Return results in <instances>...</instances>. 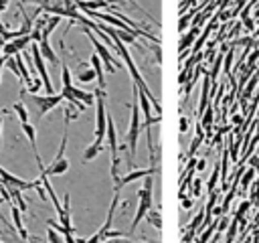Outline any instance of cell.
I'll list each match as a JSON object with an SVG mask.
<instances>
[{
  "label": "cell",
  "instance_id": "cell-26",
  "mask_svg": "<svg viewBox=\"0 0 259 243\" xmlns=\"http://www.w3.org/2000/svg\"><path fill=\"white\" fill-rule=\"evenodd\" d=\"M12 109H14V111H16V115L20 117V124L28 122V111H26V107H24V103H22V101H16V103L12 105Z\"/></svg>",
  "mask_w": 259,
  "mask_h": 243
},
{
  "label": "cell",
  "instance_id": "cell-24",
  "mask_svg": "<svg viewBox=\"0 0 259 243\" xmlns=\"http://www.w3.org/2000/svg\"><path fill=\"white\" fill-rule=\"evenodd\" d=\"M249 10H251V6L245 4V8L241 10V20H243V24H245L247 30H253V28H255V22H253V18L249 16Z\"/></svg>",
  "mask_w": 259,
  "mask_h": 243
},
{
  "label": "cell",
  "instance_id": "cell-39",
  "mask_svg": "<svg viewBox=\"0 0 259 243\" xmlns=\"http://www.w3.org/2000/svg\"><path fill=\"white\" fill-rule=\"evenodd\" d=\"M192 207V198H184L182 196V209H190Z\"/></svg>",
  "mask_w": 259,
  "mask_h": 243
},
{
  "label": "cell",
  "instance_id": "cell-18",
  "mask_svg": "<svg viewBox=\"0 0 259 243\" xmlns=\"http://www.w3.org/2000/svg\"><path fill=\"white\" fill-rule=\"evenodd\" d=\"M103 61H101V57L95 53V55H91V65H93V71H95V75H97V81H99V87L101 89H105V75H103V65H101Z\"/></svg>",
  "mask_w": 259,
  "mask_h": 243
},
{
  "label": "cell",
  "instance_id": "cell-37",
  "mask_svg": "<svg viewBox=\"0 0 259 243\" xmlns=\"http://www.w3.org/2000/svg\"><path fill=\"white\" fill-rule=\"evenodd\" d=\"M28 2H32V4H36L38 8H42V6H47V4H51V0H28Z\"/></svg>",
  "mask_w": 259,
  "mask_h": 243
},
{
  "label": "cell",
  "instance_id": "cell-25",
  "mask_svg": "<svg viewBox=\"0 0 259 243\" xmlns=\"http://www.w3.org/2000/svg\"><path fill=\"white\" fill-rule=\"evenodd\" d=\"M212 115H214V107L208 105V107L204 109V113L200 115V126H202V128H210V124H212Z\"/></svg>",
  "mask_w": 259,
  "mask_h": 243
},
{
  "label": "cell",
  "instance_id": "cell-27",
  "mask_svg": "<svg viewBox=\"0 0 259 243\" xmlns=\"http://www.w3.org/2000/svg\"><path fill=\"white\" fill-rule=\"evenodd\" d=\"M77 79H79L81 83H91L93 79H97V75H95V71L87 69V71H81V73L77 75Z\"/></svg>",
  "mask_w": 259,
  "mask_h": 243
},
{
  "label": "cell",
  "instance_id": "cell-3",
  "mask_svg": "<svg viewBox=\"0 0 259 243\" xmlns=\"http://www.w3.org/2000/svg\"><path fill=\"white\" fill-rule=\"evenodd\" d=\"M152 190H154V186H152V176H146V186L138 190V198H140V202H138V211H136V217H134V221H132L130 233H134L136 227H138V223L148 215L150 209H154V202H152Z\"/></svg>",
  "mask_w": 259,
  "mask_h": 243
},
{
  "label": "cell",
  "instance_id": "cell-12",
  "mask_svg": "<svg viewBox=\"0 0 259 243\" xmlns=\"http://www.w3.org/2000/svg\"><path fill=\"white\" fill-rule=\"evenodd\" d=\"M107 146H109V152H111V158H117L119 156V146H117V132H115V124H113V117L107 113Z\"/></svg>",
  "mask_w": 259,
  "mask_h": 243
},
{
  "label": "cell",
  "instance_id": "cell-9",
  "mask_svg": "<svg viewBox=\"0 0 259 243\" xmlns=\"http://www.w3.org/2000/svg\"><path fill=\"white\" fill-rule=\"evenodd\" d=\"M32 40V34H24V36H16L12 40H8L4 47H2V55L4 57H14L18 55L20 51H24L28 47V43Z\"/></svg>",
  "mask_w": 259,
  "mask_h": 243
},
{
  "label": "cell",
  "instance_id": "cell-4",
  "mask_svg": "<svg viewBox=\"0 0 259 243\" xmlns=\"http://www.w3.org/2000/svg\"><path fill=\"white\" fill-rule=\"evenodd\" d=\"M67 134H69V124H65V132H63V138H61V148L55 156V160L51 162V166L42 168L40 174H47V176H53V174H65L69 170V160L65 158V146H67Z\"/></svg>",
  "mask_w": 259,
  "mask_h": 243
},
{
  "label": "cell",
  "instance_id": "cell-28",
  "mask_svg": "<svg viewBox=\"0 0 259 243\" xmlns=\"http://www.w3.org/2000/svg\"><path fill=\"white\" fill-rule=\"evenodd\" d=\"M61 75H63V85H71V71L67 65H61Z\"/></svg>",
  "mask_w": 259,
  "mask_h": 243
},
{
  "label": "cell",
  "instance_id": "cell-2",
  "mask_svg": "<svg viewBox=\"0 0 259 243\" xmlns=\"http://www.w3.org/2000/svg\"><path fill=\"white\" fill-rule=\"evenodd\" d=\"M105 97H107L105 89L97 87V89H95V109H97V113H95V142H99V144H103V140H105V132H107Z\"/></svg>",
  "mask_w": 259,
  "mask_h": 243
},
{
  "label": "cell",
  "instance_id": "cell-20",
  "mask_svg": "<svg viewBox=\"0 0 259 243\" xmlns=\"http://www.w3.org/2000/svg\"><path fill=\"white\" fill-rule=\"evenodd\" d=\"M101 150H103V144L93 142L91 146H87V148H85V152H83V162H89V160L97 158V154H99Z\"/></svg>",
  "mask_w": 259,
  "mask_h": 243
},
{
  "label": "cell",
  "instance_id": "cell-7",
  "mask_svg": "<svg viewBox=\"0 0 259 243\" xmlns=\"http://www.w3.org/2000/svg\"><path fill=\"white\" fill-rule=\"evenodd\" d=\"M30 55H32V63H34V67H36V73H38V77L42 79V87H45V91H47L49 95L55 93L53 83H51V79H49V73H47V69H45V61H42V55H40L38 45H32Z\"/></svg>",
  "mask_w": 259,
  "mask_h": 243
},
{
  "label": "cell",
  "instance_id": "cell-43",
  "mask_svg": "<svg viewBox=\"0 0 259 243\" xmlns=\"http://www.w3.org/2000/svg\"><path fill=\"white\" fill-rule=\"evenodd\" d=\"M0 134H2V119H0Z\"/></svg>",
  "mask_w": 259,
  "mask_h": 243
},
{
  "label": "cell",
  "instance_id": "cell-45",
  "mask_svg": "<svg viewBox=\"0 0 259 243\" xmlns=\"http://www.w3.org/2000/svg\"><path fill=\"white\" fill-rule=\"evenodd\" d=\"M0 243H4V241H2V239H0Z\"/></svg>",
  "mask_w": 259,
  "mask_h": 243
},
{
  "label": "cell",
  "instance_id": "cell-11",
  "mask_svg": "<svg viewBox=\"0 0 259 243\" xmlns=\"http://www.w3.org/2000/svg\"><path fill=\"white\" fill-rule=\"evenodd\" d=\"M22 132H24V136H26L30 148H32V154H34V160H36L38 170H42L45 166H42V162H40V154H38V148H36V128H34L30 122H24V124H22Z\"/></svg>",
  "mask_w": 259,
  "mask_h": 243
},
{
  "label": "cell",
  "instance_id": "cell-44",
  "mask_svg": "<svg viewBox=\"0 0 259 243\" xmlns=\"http://www.w3.org/2000/svg\"><path fill=\"white\" fill-rule=\"evenodd\" d=\"M0 75H2V67H0Z\"/></svg>",
  "mask_w": 259,
  "mask_h": 243
},
{
  "label": "cell",
  "instance_id": "cell-23",
  "mask_svg": "<svg viewBox=\"0 0 259 243\" xmlns=\"http://www.w3.org/2000/svg\"><path fill=\"white\" fill-rule=\"evenodd\" d=\"M146 217H148V223H150V225H152V227H156V229H158V231H160V229H162V217H160V213H158V211H156V209H150V211H148V215H146Z\"/></svg>",
  "mask_w": 259,
  "mask_h": 243
},
{
  "label": "cell",
  "instance_id": "cell-13",
  "mask_svg": "<svg viewBox=\"0 0 259 243\" xmlns=\"http://www.w3.org/2000/svg\"><path fill=\"white\" fill-rule=\"evenodd\" d=\"M158 172V164H152L150 168H146V170H127V174L125 176H121V188L125 186V184H130V182H134V180H140V178H146V176H152V174H156Z\"/></svg>",
  "mask_w": 259,
  "mask_h": 243
},
{
  "label": "cell",
  "instance_id": "cell-40",
  "mask_svg": "<svg viewBox=\"0 0 259 243\" xmlns=\"http://www.w3.org/2000/svg\"><path fill=\"white\" fill-rule=\"evenodd\" d=\"M6 6H8V0H0V14L2 10H6Z\"/></svg>",
  "mask_w": 259,
  "mask_h": 243
},
{
  "label": "cell",
  "instance_id": "cell-36",
  "mask_svg": "<svg viewBox=\"0 0 259 243\" xmlns=\"http://www.w3.org/2000/svg\"><path fill=\"white\" fill-rule=\"evenodd\" d=\"M249 166H253L255 170H259V154H257V156H253V158L249 160Z\"/></svg>",
  "mask_w": 259,
  "mask_h": 243
},
{
  "label": "cell",
  "instance_id": "cell-14",
  "mask_svg": "<svg viewBox=\"0 0 259 243\" xmlns=\"http://www.w3.org/2000/svg\"><path fill=\"white\" fill-rule=\"evenodd\" d=\"M69 200H71V196H69V192H67V194H65V205L61 207V211H59L57 215H59V223H61L65 229L75 231L73 225H71V202H69Z\"/></svg>",
  "mask_w": 259,
  "mask_h": 243
},
{
  "label": "cell",
  "instance_id": "cell-17",
  "mask_svg": "<svg viewBox=\"0 0 259 243\" xmlns=\"http://www.w3.org/2000/svg\"><path fill=\"white\" fill-rule=\"evenodd\" d=\"M198 32H200V26H194V24H192V28H190L186 34H182L180 45H178L180 53H184V49H188V47L192 45V40H194V38H198Z\"/></svg>",
  "mask_w": 259,
  "mask_h": 243
},
{
  "label": "cell",
  "instance_id": "cell-1",
  "mask_svg": "<svg viewBox=\"0 0 259 243\" xmlns=\"http://www.w3.org/2000/svg\"><path fill=\"white\" fill-rule=\"evenodd\" d=\"M138 83H134V101H132V117H130V128H127V134H125V142H127V158H125V166L127 170H134V158H136V152H138V136H140V130H142V124H140V113H138Z\"/></svg>",
  "mask_w": 259,
  "mask_h": 243
},
{
  "label": "cell",
  "instance_id": "cell-34",
  "mask_svg": "<svg viewBox=\"0 0 259 243\" xmlns=\"http://www.w3.org/2000/svg\"><path fill=\"white\" fill-rule=\"evenodd\" d=\"M257 198H259V182H255L251 186V202H255Z\"/></svg>",
  "mask_w": 259,
  "mask_h": 243
},
{
  "label": "cell",
  "instance_id": "cell-16",
  "mask_svg": "<svg viewBox=\"0 0 259 243\" xmlns=\"http://www.w3.org/2000/svg\"><path fill=\"white\" fill-rule=\"evenodd\" d=\"M38 49H40V55H42V59H47L53 67H57L61 61H59V57H57V53L51 49V45H49V38H40V45H38Z\"/></svg>",
  "mask_w": 259,
  "mask_h": 243
},
{
  "label": "cell",
  "instance_id": "cell-29",
  "mask_svg": "<svg viewBox=\"0 0 259 243\" xmlns=\"http://www.w3.org/2000/svg\"><path fill=\"white\" fill-rule=\"evenodd\" d=\"M229 225H231V217H221V221H219V227H217V231L219 233H223V231H227L229 229Z\"/></svg>",
  "mask_w": 259,
  "mask_h": 243
},
{
  "label": "cell",
  "instance_id": "cell-8",
  "mask_svg": "<svg viewBox=\"0 0 259 243\" xmlns=\"http://www.w3.org/2000/svg\"><path fill=\"white\" fill-rule=\"evenodd\" d=\"M63 97L67 99V101H73V99H79V101H83L85 105H95V93H91V91H83V89H79V87H75L73 83L71 85H63Z\"/></svg>",
  "mask_w": 259,
  "mask_h": 243
},
{
  "label": "cell",
  "instance_id": "cell-38",
  "mask_svg": "<svg viewBox=\"0 0 259 243\" xmlns=\"http://www.w3.org/2000/svg\"><path fill=\"white\" fill-rule=\"evenodd\" d=\"M206 168V160L204 158H200L198 162H196V170H204Z\"/></svg>",
  "mask_w": 259,
  "mask_h": 243
},
{
  "label": "cell",
  "instance_id": "cell-32",
  "mask_svg": "<svg viewBox=\"0 0 259 243\" xmlns=\"http://www.w3.org/2000/svg\"><path fill=\"white\" fill-rule=\"evenodd\" d=\"M101 243H138V241H132V239H125V237H111V239H105Z\"/></svg>",
  "mask_w": 259,
  "mask_h": 243
},
{
  "label": "cell",
  "instance_id": "cell-42",
  "mask_svg": "<svg viewBox=\"0 0 259 243\" xmlns=\"http://www.w3.org/2000/svg\"><path fill=\"white\" fill-rule=\"evenodd\" d=\"M255 16H259V8H257V10H255Z\"/></svg>",
  "mask_w": 259,
  "mask_h": 243
},
{
  "label": "cell",
  "instance_id": "cell-41",
  "mask_svg": "<svg viewBox=\"0 0 259 243\" xmlns=\"http://www.w3.org/2000/svg\"><path fill=\"white\" fill-rule=\"evenodd\" d=\"M107 2H115V4H123V0H107Z\"/></svg>",
  "mask_w": 259,
  "mask_h": 243
},
{
  "label": "cell",
  "instance_id": "cell-22",
  "mask_svg": "<svg viewBox=\"0 0 259 243\" xmlns=\"http://www.w3.org/2000/svg\"><path fill=\"white\" fill-rule=\"evenodd\" d=\"M219 170H221V160H217V162H214V168H212V172H210V178H208V182H206V190H208V192H212V190L217 188Z\"/></svg>",
  "mask_w": 259,
  "mask_h": 243
},
{
  "label": "cell",
  "instance_id": "cell-5",
  "mask_svg": "<svg viewBox=\"0 0 259 243\" xmlns=\"http://www.w3.org/2000/svg\"><path fill=\"white\" fill-rule=\"evenodd\" d=\"M83 32L89 36V40H91V45H93V49H95V53L101 57V61L105 63V69H107V73H115V69H119L121 67V63L119 61H115V57L109 53V49L93 34V32H89V26H83Z\"/></svg>",
  "mask_w": 259,
  "mask_h": 243
},
{
  "label": "cell",
  "instance_id": "cell-19",
  "mask_svg": "<svg viewBox=\"0 0 259 243\" xmlns=\"http://www.w3.org/2000/svg\"><path fill=\"white\" fill-rule=\"evenodd\" d=\"M255 168L253 166H249V168H245V172H243V176H241V180H239V194H245L247 192V188H249V184L253 182V178H255Z\"/></svg>",
  "mask_w": 259,
  "mask_h": 243
},
{
  "label": "cell",
  "instance_id": "cell-6",
  "mask_svg": "<svg viewBox=\"0 0 259 243\" xmlns=\"http://www.w3.org/2000/svg\"><path fill=\"white\" fill-rule=\"evenodd\" d=\"M63 93H47V95H28V101H32L36 105V115L42 117L47 111H51L53 107H57L63 101Z\"/></svg>",
  "mask_w": 259,
  "mask_h": 243
},
{
  "label": "cell",
  "instance_id": "cell-35",
  "mask_svg": "<svg viewBox=\"0 0 259 243\" xmlns=\"http://www.w3.org/2000/svg\"><path fill=\"white\" fill-rule=\"evenodd\" d=\"M188 130V117H180V136H184V132Z\"/></svg>",
  "mask_w": 259,
  "mask_h": 243
},
{
  "label": "cell",
  "instance_id": "cell-15",
  "mask_svg": "<svg viewBox=\"0 0 259 243\" xmlns=\"http://www.w3.org/2000/svg\"><path fill=\"white\" fill-rule=\"evenodd\" d=\"M10 213H12V223H14L16 231H18V235H20L22 239H28V231H26V227L22 225V211H20L16 205H10Z\"/></svg>",
  "mask_w": 259,
  "mask_h": 243
},
{
  "label": "cell",
  "instance_id": "cell-10",
  "mask_svg": "<svg viewBox=\"0 0 259 243\" xmlns=\"http://www.w3.org/2000/svg\"><path fill=\"white\" fill-rule=\"evenodd\" d=\"M0 182H4L6 186H14V188H20L22 192H24V190H30V188H34V186H36V182H34V180H32V182H28V180H22V178H18V176L10 174L8 170H4L2 166H0Z\"/></svg>",
  "mask_w": 259,
  "mask_h": 243
},
{
  "label": "cell",
  "instance_id": "cell-33",
  "mask_svg": "<svg viewBox=\"0 0 259 243\" xmlns=\"http://www.w3.org/2000/svg\"><path fill=\"white\" fill-rule=\"evenodd\" d=\"M257 57H259V51L255 49V51L251 53V57H249V61H247V67H253V69H255V63H257Z\"/></svg>",
  "mask_w": 259,
  "mask_h": 243
},
{
  "label": "cell",
  "instance_id": "cell-31",
  "mask_svg": "<svg viewBox=\"0 0 259 243\" xmlns=\"http://www.w3.org/2000/svg\"><path fill=\"white\" fill-rule=\"evenodd\" d=\"M249 207H251V200H243V205L235 211V217H245V213L249 211Z\"/></svg>",
  "mask_w": 259,
  "mask_h": 243
},
{
  "label": "cell",
  "instance_id": "cell-21",
  "mask_svg": "<svg viewBox=\"0 0 259 243\" xmlns=\"http://www.w3.org/2000/svg\"><path fill=\"white\" fill-rule=\"evenodd\" d=\"M229 150H223V156H221V174H223V190H227V172H229Z\"/></svg>",
  "mask_w": 259,
  "mask_h": 243
},
{
  "label": "cell",
  "instance_id": "cell-30",
  "mask_svg": "<svg viewBox=\"0 0 259 243\" xmlns=\"http://www.w3.org/2000/svg\"><path fill=\"white\" fill-rule=\"evenodd\" d=\"M200 186H202V178H196V180L192 182V186H190V190H192V194H194V196H200V192H202V188H200Z\"/></svg>",
  "mask_w": 259,
  "mask_h": 243
}]
</instances>
